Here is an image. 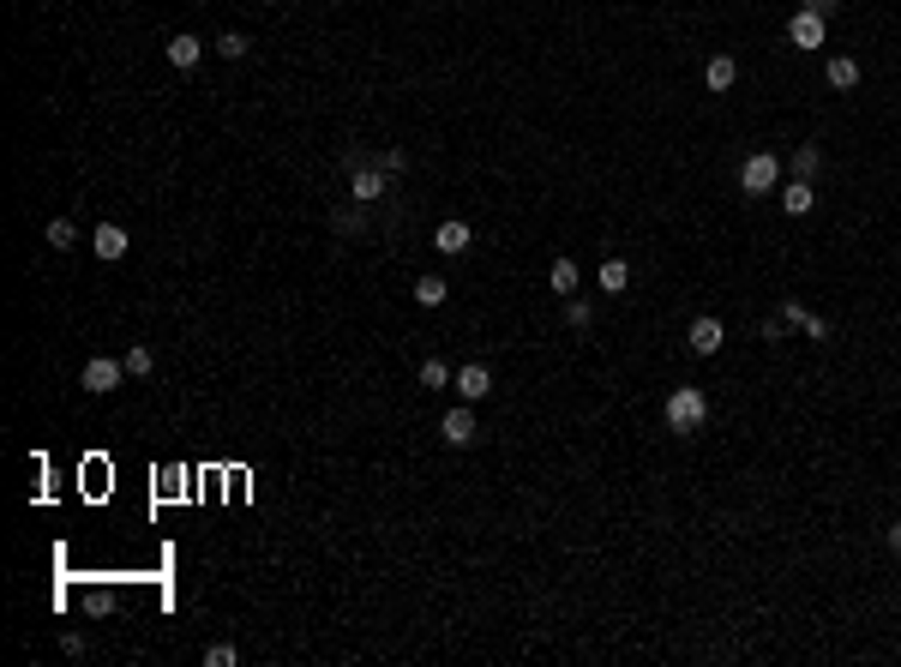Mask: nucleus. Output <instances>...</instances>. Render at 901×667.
I'll list each match as a JSON object with an SVG mask.
<instances>
[{
    "mask_svg": "<svg viewBox=\"0 0 901 667\" xmlns=\"http://www.w3.org/2000/svg\"><path fill=\"white\" fill-rule=\"evenodd\" d=\"M733 79H740V61H733V55H709V61H703V84H709V91H733Z\"/></svg>",
    "mask_w": 901,
    "mask_h": 667,
    "instance_id": "f8f14e48",
    "label": "nucleus"
},
{
    "mask_svg": "<svg viewBox=\"0 0 901 667\" xmlns=\"http://www.w3.org/2000/svg\"><path fill=\"white\" fill-rule=\"evenodd\" d=\"M451 379H457V373L445 361H420V391H439V385H451Z\"/></svg>",
    "mask_w": 901,
    "mask_h": 667,
    "instance_id": "4be33fe9",
    "label": "nucleus"
},
{
    "mask_svg": "<svg viewBox=\"0 0 901 667\" xmlns=\"http://www.w3.org/2000/svg\"><path fill=\"white\" fill-rule=\"evenodd\" d=\"M565 319H571V325H577V331H583V325L595 319V313H589V301H577V295H571V301H565Z\"/></svg>",
    "mask_w": 901,
    "mask_h": 667,
    "instance_id": "a878e982",
    "label": "nucleus"
},
{
    "mask_svg": "<svg viewBox=\"0 0 901 667\" xmlns=\"http://www.w3.org/2000/svg\"><path fill=\"white\" fill-rule=\"evenodd\" d=\"M811 204H818V193H811V181H793V186H781V211H787V217H805Z\"/></svg>",
    "mask_w": 901,
    "mask_h": 667,
    "instance_id": "4468645a",
    "label": "nucleus"
},
{
    "mask_svg": "<svg viewBox=\"0 0 901 667\" xmlns=\"http://www.w3.org/2000/svg\"><path fill=\"white\" fill-rule=\"evenodd\" d=\"M818 162H823L818 144H800V151H793V175H800V181H811V175H818Z\"/></svg>",
    "mask_w": 901,
    "mask_h": 667,
    "instance_id": "412c9836",
    "label": "nucleus"
},
{
    "mask_svg": "<svg viewBox=\"0 0 901 667\" xmlns=\"http://www.w3.org/2000/svg\"><path fill=\"white\" fill-rule=\"evenodd\" d=\"M451 391H457L463 403H481V397L493 391V373H487L481 361H463V367H457V379H451Z\"/></svg>",
    "mask_w": 901,
    "mask_h": 667,
    "instance_id": "20e7f679",
    "label": "nucleus"
},
{
    "mask_svg": "<svg viewBox=\"0 0 901 667\" xmlns=\"http://www.w3.org/2000/svg\"><path fill=\"white\" fill-rule=\"evenodd\" d=\"M162 55H169V66H180V73H193V66H199V55H204V42L180 30V37H169V48H162Z\"/></svg>",
    "mask_w": 901,
    "mask_h": 667,
    "instance_id": "9b49d317",
    "label": "nucleus"
},
{
    "mask_svg": "<svg viewBox=\"0 0 901 667\" xmlns=\"http://www.w3.org/2000/svg\"><path fill=\"white\" fill-rule=\"evenodd\" d=\"M787 42H793V48H823V13L800 6V13L787 19Z\"/></svg>",
    "mask_w": 901,
    "mask_h": 667,
    "instance_id": "39448f33",
    "label": "nucleus"
},
{
    "mask_svg": "<svg viewBox=\"0 0 901 667\" xmlns=\"http://www.w3.org/2000/svg\"><path fill=\"white\" fill-rule=\"evenodd\" d=\"M79 607L91 613V619H108L120 602H115V589H84V602H79Z\"/></svg>",
    "mask_w": 901,
    "mask_h": 667,
    "instance_id": "a211bd4d",
    "label": "nucleus"
},
{
    "mask_svg": "<svg viewBox=\"0 0 901 667\" xmlns=\"http://www.w3.org/2000/svg\"><path fill=\"white\" fill-rule=\"evenodd\" d=\"M331 229H337V235H360V211H337Z\"/></svg>",
    "mask_w": 901,
    "mask_h": 667,
    "instance_id": "bb28decb",
    "label": "nucleus"
},
{
    "mask_svg": "<svg viewBox=\"0 0 901 667\" xmlns=\"http://www.w3.org/2000/svg\"><path fill=\"white\" fill-rule=\"evenodd\" d=\"M91 247H97V259H126V229L120 222H97V235H91Z\"/></svg>",
    "mask_w": 901,
    "mask_h": 667,
    "instance_id": "9d476101",
    "label": "nucleus"
},
{
    "mask_svg": "<svg viewBox=\"0 0 901 667\" xmlns=\"http://www.w3.org/2000/svg\"><path fill=\"white\" fill-rule=\"evenodd\" d=\"M445 295H451V283H445V277H420V283H415V301H420V307H445Z\"/></svg>",
    "mask_w": 901,
    "mask_h": 667,
    "instance_id": "6ab92c4d",
    "label": "nucleus"
},
{
    "mask_svg": "<svg viewBox=\"0 0 901 667\" xmlns=\"http://www.w3.org/2000/svg\"><path fill=\"white\" fill-rule=\"evenodd\" d=\"M823 79L836 84V91H853V84H860V61H853V55H836V61L823 66Z\"/></svg>",
    "mask_w": 901,
    "mask_h": 667,
    "instance_id": "2eb2a0df",
    "label": "nucleus"
},
{
    "mask_svg": "<svg viewBox=\"0 0 901 667\" xmlns=\"http://www.w3.org/2000/svg\"><path fill=\"white\" fill-rule=\"evenodd\" d=\"M805 6H811V13H823V19H829V13H836L841 0H805Z\"/></svg>",
    "mask_w": 901,
    "mask_h": 667,
    "instance_id": "c85d7f7f",
    "label": "nucleus"
},
{
    "mask_svg": "<svg viewBox=\"0 0 901 667\" xmlns=\"http://www.w3.org/2000/svg\"><path fill=\"white\" fill-rule=\"evenodd\" d=\"M42 241L55 247V253H73V247H79V222H73V217H55L48 229H42Z\"/></svg>",
    "mask_w": 901,
    "mask_h": 667,
    "instance_id": "ddd939ff",
    "label": "nucleus"
},
{
    "mask_svg": "<svg viewBox=\"0 0 901 667\" xmlns=\"http://www.w3.org/2000/svg\"><path fill=\"white\" fill-rule=\"evenodd\" d=\"M800 331H805V337H811V343H823V337H829V325H823L818 313H805V319H800Z\"/></svg>",
    "mask_w": 901,
    "mask_h": 667,
    "instance_id": "cd10ccee",
    "label": "nucleus"
},
{
    "mask_svg": "<svg viewBox=\"0 0 901 667\" xmlns=\"http://www.w3.org/2000/svg\"><path fill=\"white\" fill-rule=\"evenodd\" d=\"M120 379H126V361H115V355H91L84 361V391L108 397V391H120Z\"/></svg>",
    "mask_w": 901,
    "mask_h": 667,
    "instance_id": "7ed1b4c3",
    "label": "nucleus"
},
{
    "mask_svg": "<svg viewBox=\"0 0 901 667\" xmlns=\"http://www.w3.org/2000/svg\"><path fill=\"white\" fill-rule=\"evenodd\" d=\"M211 48H217L222 61H240V55H247V37H240V30H222V37L211 42Z\"/></svg>",
    "mask_w": 901,
    "mask_h": 667,
    "instance_id": "5701e85b",
    "label": "nucleus"
},
{
    "mask_svg": "<svg viewBox=\"0 0 901 667\" xmlns=\"http://www.w3.org/2000/svg\"><path fill=\"white\" fill-rule=\"evenodd\" d=\"M625 283H631V264L625 259H601V289H607V295H625Z\"/></svg>",
    "mask_w": 901,
    "mask_h": 667,
    "instance_id": "f3484780",
    "label": "nucleus"
},
{
    "mask_svg": "<svg viewBox=\"0 0 901 667\" xmlns=\"http://www.w3.org/2000/svg\"><path fill=\"white\" fill-rule=\"evenodd\" d=\"M685 343H691V355H715L721 343H727V331H721V319H691V331H685Z\"/></svg>",
    "mask_w": 901,
    "mask_h": 667,
    "instance_id": "423d86ee",
    "label": "nucleus"
},
{
    "mask_svg": "<svg viewBox=\"0 0 901 667\" xmlns=\"http://www.w3.org/2000/svg\"><path fill=\"white\" fill-rule=\"evenodd\" d=\"M883 541H889V553H901V524H889V535H883Z\"/></svg>",
    "mask_w": 901,
    "mask_h": 667,
    "instance_id": "c756f323",
    "label": "nucleus"
},
{
    "mask_svg": "<svg viewBox=\"0 0 901 667\" xmlns=\"http://www.w3.org/2000/svg\"><path fill=\"white\" fill-rule=\"evenodd\" d=\"M120 361H126V379H144V373L157 367V355H151V349H144V343H133V349H126V355H120Z\"/></svg>",
    "mask_w": 901,
    "mask_h": 667,
    "instance_id": "aec40b11",
    "label": "nucleus"
},
{
    "mask_svg": "<svg viewBox=\"0 0 901 667\" xmlns=\"http://www.w3.org/2000/svg\"><path fill=\"white\" fill-rule=\"evenodd\" d=\"M379 169H385V175H403V169H409V151H397V144L379 151Z\"/></svg>",
    "mask_w": 901,
    "mask_h": 667,
    "instance_id": "393cba45",
    "label": "nucleus"
},
{
    "mask_svg": "<svg viewBox=\"0 0 901 667\" xmlns=\"http://www.w3.org/2000/svg\"><path fill=\"white\" fill-rule=\"evenodd\" d=\"M469 241H475V235H469V222H457V217L439 222V235H433V247H439L445 259H463V253H469Z\"/></svg>",
    "mask_w": 901,
    "mask_h": 667,
    "instance_id": "1a4fd4ad",
    "label": "nucleus"
},
{
    "mask_svg": "<svg viewBox=\"0 0 901 667\" xmlns=\"http://www.w3.org/2000/svg\"><path fill=\"white\" fill-rule=\"evenodd\" d=\"M235 662H240L235 644H211V649H204V667H235Z\"/></svg>",
    "mask_w": 901,
    "mask_h": 667,
    "instance_id": "b1692460",
    "label": "nucleus"
},
{
    "mask_svg": "<svg viewBox=\"0 0 901 667\" xmlns=\"http://www.w3.org/2000/svg\"><path fill=\"white\" fill-rule=\"evenodd\" d=\"M703 421H709V397H703L697 385H680V391L667 397V427H673V433H697Z\"/></svg>",
    "mask_w": 901,
    "mask_h": 667,
    "instance_id": "f257e3e1",
    "label": "nucleus"
},
{
    "mask_svg": "<svg viewBox=\"0 0 901 667\" xmlns=\"http://www.w3.org/2000/svg\"><path fill=\"white\" fill-rule=\"evenodd\" d=\"M775 181H781V157H769V151H758V157L740 162V186L745 193H775Z\"/></svg>",
    "mask_w": 901,
    "mask_h": 667,
    "instance_id": "f03ea898",
    "label": "nucleus"
},
{
    "mask_svg": "<svg viewBox=\"0 0 901 667\" xmlns=\"http://www.w3.org/2000/svg\"><path fill=\"white\" fill-rule=\"evenodd\" d=\"M547 283L559 289V301H571V295H577V264H571V259H553V271H547Z\"/></svg>",
    "mask_w": 901,
    "mask_h": 667,
    "instance_id": "dca6fc26",
    "label": "nucleus"
},
{
    "mask_svg": "<svg viewBox=\"0 0 901 667\" xmlns=\"http://www.w3.org/2000/svg\"><path fill=\"white\" fill-rule=\"evenodd\" d=\"M439 433H445V445H475V439H481V427H475V415H469V403L451 409V415L439 421Z\"/></svg>",
    "mask_w": 901,
    "mask_h": 667,
    "instance_id": "6e6552de",
    "label": "nucleus"
},
{
    "mask_svg": "<svg viewBox=\"0 0 901 667\" xmlns=\"http://www.w3.org/2000/svg\"><path fill=\"white\" fill-rule=\"evenodd\" d=\"M379 193H385V169H367V162L349 169V199H355V204H373Z\"/></svg>",
    "mask_w": 901,
    "mask_h": 667,
    "instance_id": "0eeeda50",
    "label": "nucleus"
}]
</instances>
